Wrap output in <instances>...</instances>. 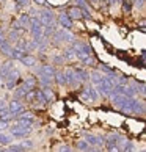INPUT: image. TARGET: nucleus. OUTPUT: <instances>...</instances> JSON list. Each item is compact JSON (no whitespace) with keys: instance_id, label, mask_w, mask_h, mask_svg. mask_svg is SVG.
<instances>
[{"instance_id":"nucleus-10","label":"nucleus","mask_w":146,"mask_h":152,"mask_svg":"<svg viewBox=\"0 0 146 152\" xmlns=\"http://www.w3.org/2000/svg\"><path fill=\"white\" fill-rule=\"evenodd\" d=\"M65 72V82H66V85L68 86H74L76 85V75H74V69L72 67H69V69H66L63 71Z\"/></svg>"},{"instance_id":"nucleus-39","label":"nucleus","mask_w":146,"mask_h":152,"mask_svg":"<svg viewBox=\"0 0 146 152\" xmlns=\"http://www.w3.org/2000/svg\"><path fill=\"white\" fill-rule=\"evenodd\" d=\"M5 80H7V77H5V75H2V74H0V86H2V85H3V83H5Z\"/></svg>"},{"instance_id":"nucleus-30","label":"nucleus","mask_w":146,"mask_h":152,"mask_svg":"<svg viewBox=\"0 0 146 152\" xmlns=\"http://www.w3.org/2000/svg\"><path fill=\"white\" fill-rule=\"evenodd\" d=\"M11 143V137L5 133H0V144H10Z\"/></svg>"},{"instance_id":"nucleus-24","label":"nucleus","mask_w":146,"mask_h":152,"mask_svg":"<svg viewBox=\"0 0 146 152\" xmlns=\"http://www.w3.org/2000/svg\"><path fill=\"white\" fill-rule=\"evenodd\" d=\"M19 39V30H11L10 31V36H8V42H18Z\"/></svg>"},{"instance_id":"nucleus-33","label":"nucleus","mask_w":146,"mask_h":152,"mask_svg":"<svg viewBox=\"0 0 146 152\" xmlns=\"http://www.w3.org/2000/svg\"><path fill=\"white\" fill-rule=\"evenodd\" d=\"M21 146H22L24 149H29V148H33V143L30 141V140H25V141L21 143Z\"/></svg>"},{"instance_id":"nucleus-12","label":"nucleus","mask_w":146,"mask_h":152,"mask_svg":"<svg viewBox=\"0 0 146 152\" xmlns=\"http://www.w3.org/2000/svg\"><path fill=\"white\" fill-rule=\"evenodd\" d=\"M76 7H79L82 10V14H83V18H87V19H90L91 18V14L88 13V0H76Z\"/></svg>"},{"instance_id":"nucleus-22","label":"nucleus","mask_w":146,"mask_h":152,"mask_svg":"<svg viewBox=\"0 0 146 152\" xmlns=\"http://www.w3.org/2000/svg\"><path fill=\"white\" fill-rule=\"evenodd\" d=\"M54 77L57 78V83H58L60 86H65L66 85V82H65V72L63 71H57L54 74Z\"/></svg>"},{"instance_id":"nucleus-2","label":"nucleus","mask_w":146,"mask_h":152,"mask_svg":"<svg viewBox=\"0 0 146 152\" xmlns=\"http://www.w3.org/2000/svg\"><path fill=\"white\" fill-rule=\"evenodd\" d=\"M38 19L41 20L43 27H54L55 25V18L50 10H44L41 13H38Z\"/></svg>"},{"instance_id":"nucleus-27","label":"nucleus","mask_w":146,"mask_h":152,"mask_svg":"<svg viewBox=\"0 0 146 152\" xmlns=\"http://www.w3.org/2000/svg\"><path fill=\"white\" fill-rule=\"evenodd\" d=\"M101 78H102V75H101L99 71H93L91 72V82L94 83V85H98V83L101 82Z\"/></svg>"},{"instance_id":"nucleus-25","label":"nucleus","mask_w":146,"mask_h":152,"mask_svg":"<svg viewBox=\"0 0 146 152\" xmlns=\"http://www.w3.org/2000/svg\"><path fill=\"white\" fill-rule=\"evenodd\" d=\"M63 57H65V60H74V58H77L76 50H74V49H66Z\"/></svg>"},{"instance_id":"nucleus-41","label":"nucleus","mask_w":146,"mask_h":152,"mask_svg":"<svg viewBox=\"0 0 146 152\" xmlns=\"http://www.w3.org/2000/svg\"><path fill=\"white\" fill-rule=\"evenodd\" d=\"M33 2H35L36 5H44V3H46V0H33Z\"/></svg>"},{"instance_id":"nucleus-40","label":"nucleus","mask_w":146,"mask_h":152,"mask_svg":"<svg viewBox=\"0 0 146 152\" xmlns=\"http://www.w3.org/2000/svg\"><path fill=\"white\" fill-rule=\"evenodd\" d=\"M14 2H18L19 5H27V3H29V0H14Z\"/></svg>"},{"instance_id":"nucleus-34","label":"nucleus","mask_w":146,"mask_h":152,"mask_svg":"<svg viewBox=\"0 0 146 152\" xmlns=\"http://www.w3.org/2000/svg\"><path fill=\"white\" fill-rule=\"evenodd\" d=\"M13 28L14 30H22V25H21V22H19V19H16V20H13Z\"/></svg>"},{"instance_id":"nucleus-15","label":"nucleus","mask_w":146,"mask_h":152,"mask_svg":"<svg viewBox=\"0 0 146 152\" xmlns=\"http://www.w3.org/2000/svg\"><path fill=\"white\" fill-rule=\"evenodd\" d=\"M25 53H27L25 50H22V49H19L18 46H14L13 49H11V58H13V60H21V58L24 57Z\"/></svg>"},{"instance_id":"nucleus-4","label":"nucleus","mask_w":146,"mask_h":152,"mask_svg":"<svg viewBox=\"0 0 146 152\" xmlns=\"http://www.w3.org/2000/svg\"><path fill=\"white\" fill-rule=\"evenodd\" d=\"M8 111H10V115L16 119V116L24 111V105H22V102H19V100H11V102L8 104Z\"/></svg>"},{"instance_id":"nucleus-9","label":"nucleus","mask_w":146,"mask_h":152,"mask_svg":"<svg viewBox=\"0 0 146 152\" xmlns=\"http://www.w3.org/2000/svg\"><path fill=\"white\" fill-rule=\"evenodd\" d=\"M74 75H76V82L77 83H83L88 80V72L82 67H74Z\"/></svg>"},{"instance_id":"nucleus-35","label":"nucleus","mask_w":146,"mask_h":152,"mask_svg":"<svg viewBox=\"0 0 146 152\" xmlns=\"http://www.w3.org/2000/svg\"><path fill=\"white\" fill-rule=\"evenodd\" d=\"M80 99H82V102H88V100H91V99H90V96H88V93L85 91V89H83V94L80 96Z\"/></svg>"},{"instance_id":"nucleus-8","label":"nucleus","mask_w":146,"mask_h":152,"mask_svg":"<svg viewBox=\"0 0 146 152\" xmlns=\"http://www.w3.org/2000/svg\"><path fill=\"white\" fill-rule=\"evenodd\" d=\"M85 141L88 144H91L93 148H96V146H102L104 144V138L102 137H98V135H85Z\"/></svg>"},{"instance_id":"nucleus-29","label":"nucleus","mask_w":146,"mask_h":152,"mask_svg":"<svg viewBox=\"0 0 146 152\" xmlns=\"http://www.w3.org/2000/svg\"><path fill=\"white\" fill-rule=\"evenodd\" d=\"M7 113H10L8 111V104L5 102L3 99H0V115H7Z\"/></svg>"},{"instance_id":"nucleus-32","label":"nucleus","mask_w":146,"mask_h":152,"mask_svg":"<svg viewBox=\"0 0 146 152\" xmlns=\"http://www.w3.org/2000/svg\"><path fill=\"white\" fill-rule=\"evenodd\" d=\"M132 88H134V91H135V93L140 91V93H142V96H145V85H143V83H140V85H138V83H135Z\"/></svg>"},{"instance_id":"nucleus-23","label":"nucleus","mask_w":146,"mask_h":152,"mask_svg":"<svg viewBox=\"0 0 146 152\" xmlns=\"http://www.w3.org/2000/svg\"><path fill=\"white\" fill-rule=\"evenodd\" d=\"M83 89L88 93V96H90V99H91V100H96L98 99V91L94 89V86H85Z\"/></svg>"},{"instance_id":"nucleus-18","label":"nucleus","mask_w":146,"mask_h":152,"mask_svg":"<svg viewBox=\"0 0 146 152\" xmlns=\"http://www.w3.org/2000/svg\"><path fill=\"white\" fill-rule=\"evenodd\" d=\"M11 49H13V47L10 46V42L7 41V39L0 44V52H2L3 55H7V57H11Z\"/></svg>"},{"instance_id":"nucleus-31","label":"nucleus","mask_w":146,"mask_h":152,"mask_svg":"<svg viewBox=\"0 0 146 152\" xmlns=\"http://www.w3.org/2000/svg\"><path fill=\"white\" fill-rule=\"evenodd\" d=\"M7 151H10V152H21V151H25V149L22 148L21 144H11Z\"/></svg>"},{"instance_id":"nucleus-28","label":"nucleus","mask_w":146,"mask_h":152,"mask_svg":"<svg viewBox=\"0 0 146 152\" xmlns=\"http://www.w3.org/2000/svg\"><path fill=\"white\" fill-rule=\"evenodd\" d=\"M24 83H25L29 88L35 89V86H36V78H35V77H29V78H25V80H24Z\"/></svg>"},{"instance_id":"nucleus-14","label":"nucleus","mask_w":146,"mask_h":152,"mask_svg":"<svg viewBox=\"0 0 146 152\" xmlns=\"http://www.w3.org/2000/svg\"><path fill=\"white\" fill-rule=\"evenodd\" d=\"M13 67H14V61H13V60L5 61V63H3L2 66H0V74L7 77V74H8V72H10L11 69H13Z\"/></svg>"},{"instance_id":"nucleus-36","label":"nucleus","mask_w":146,"mask_h":152,"mask_svg":"<svg viewBox=\"0 0 146 152\" xmlns=\"http://www.w3.org/2000/svg\"><path fill=\"white\" fill-rule=\"evenodd\" d=\"M54 60H55V63H57V64H61L65 61V57H60V55H58V57H55Z\"/></svg>"},{"instance_id":"nucleus-5","label":"nucleus","mask_w":146,"mask_h":152,"mask_svg":"<svg viewBox=\"0 0 146 152\" xmlns=\"http://www.w3.org/2000/svg\"><path fill=\"white\" fill-rule=\"evenodd\" d=\"M11 135L14 137H25V135L30 133V127H24V126H19V124H14L13 127L10 129Z\"/></svg>"},{"instance_id":"nucleus-13","label":"nucleus","mask_w":146,"mask_h":152,"mask_svg":"<svg viewBox=\"0 0 146 152\" xmlns=\"http://www.w3.org/2000/svg\"><path fill=\"white\" fill-rule=\"evenodd\" d=\"M38 72H41V74H44L46 77H49L50 80H52L54 74H55V69H54V66H50V64H44V66H41L38 69Z\"/></svg>"},{"instance_id":"nucleus-20","label":"nucleus","mask_w":146,"mask_h":152,"mask_svg":"<svg viewBox=\"0 0 146 152\" xmlns=\"http://www.w3.org/2000/svg\"><path fill=\"white\" fill-rule=\"evenodd\" d=\"M76 148H77L79 151H96L91 144H88L85 140H83V141H79V143L76 144Z\"/></svg>"},{"instance_id":"nucleus-21","label":"nucleus","mask_w":146,"mask_h":152,"mask_svg":"<svg viewBox=\"0 0 146 152\" xmlns=\"http://www.w3.org/2000/svg\"><path fill=\"white\" fill-rule=\"evenodd\" d=\"M33 99H36V102H39L38 104L39 107H43L44 104H46V99H44V94H43L41 89H35V97Z\"/></svg>"},{"instance_id":"nucleus-3","label":"nucleus","mask_w":146,"mask_h":152,"mask_svg":"<svg viewBox=\"0 0 146 152\" xmlns=\"http://www.w3.org/2000/svg\"><path fill=\"white\" fill-rule=\"evenodd\" d=\"M96 88H98V91H99L101 94H102V96H105V97H109V94L112 93V89H113V86L110 85V83H109V80H107L105 77H102V78H101V82H99L98 85H96Z\"/></svg>"},{"instance_id":"nucleus-1","label":"nucleus","mask_w":146,"mask_h":152,"mask_svg":"<svg viewBox=\"0 0 146 152\" xmlns=\"http://www.w3.org/2000/svg\"><path fill=\"white\" fill-rule=\"evenodd\" d=\"M21 82V78H19V71L18 69H11L8 74H7V80H5V88L7 89H14L16 86H18V83Z\"/></svg>"},{"instance_id":"nucleus-19","label":"nucleus","mask_w":146,"mask_h":152,"mask_svg":"<svg viewBox=\"0 0 146 152\" xmlns=\"http://www.w3.org/2000/svg\"><path fill=\"white\" fill-rule=\"evenodd\" d=\"M19 22H21L22 28H30V16H29V14L22 13V14L19 16Z\"/></svg>"},{"instance_id":"nucleus-16","label":"nucleus","mask_w":146,"mask_h":152,"mask_svg":"<svg viewBox=\"0 0 146 152\" xmlns=\"http://www.w3.org/2000/svg\"><path fill=\"white\" fill-rule=\"evenodd\" d=\"M41 91H43V94H44V99H46V102H52V100L55 99V94H54L52 89H50V86H44Z\"/></svg>"},{"instance_id":"nucleus-26","label":"nucleus","mask_w":146,"mask_h":152,"mask_svg":"<svg viewBox=\"0 0 146 152\" xmlns=\"http://www.w3.org/2000/svg\"><path fill=\"white\" fill-rule=\"evenodd\" d=\"M82 61H83V64H85V66H94V64H96V58H94L93 55H88V57L82 58Z\"/></svg>"},{"instance_id":"nucleus-17","label":"nucleus","mask_w":146,"mask_h":152,"mask_svg":"<svg viewBox=\"0 0 146 152\" xmlns=\"http://www.w3.org/2000/svg\"><path fill=\"white\" fill-rule=\"evenodd\" d=\"M21 61H22V64H24V66H29V67L36 64V58L32 57V55H24V57L21 58Z\"/></svg>"},{"instance_id":"nucleus-7","label":"nucleus","mask_w":146,"mask_h":152,"mask_svg":"<svg viewBox=\"0 0 146 152\" xmlns=\"http://www.w3.org/2000/svg\"><path fill=\"white\" fill-rule=\"evenodd\" d=\"M58 24L61 25V28L69 30L71 27H72V19H71L66 13H60V16H58Z\"/></svg>"},{"instance_id":"nucleus-6","label":"nucleus","mask_w":146,"mask_h":152,"mask_svg":"<svg viewBox=\"0 0 146 152\" xmlns=\"http://www.w3.org/2000/svg\"><path fill=\"white\" fill-rule=\"evenodd\" d=\"M55 36H57L58 41H63V42H72V41H74V36H72L71 33H69L68 30H66V28L58 30L57 33H55Z\"/></svg>"},{"instance_id":"nucleus-11","label":"nucleus","mask_w":146,"mask_h":152,"mask_svg":"<svg viewBox=\"0 0 146 152\" xmlns=\"http://www.w3.org/2000/svg\"><path fill=\"white\" fill-rule=\"evenodd\" d=\"M66 14H68L69 16V18L72 19V20H77V19H82L83 18V14H82V10L80 8H79V7H76V5H74V7H71L69 10H68V13H66Z\"/></svg>"},{"instance_id":"nucleus-37","label":"nucleus","mask_w":146,"mask_h":152,"mask_svg":"<svg viewBox=\"0 0 146 152\" xmlns=\"http://www.w3.org/2000/svg\"><path fill=\"white\" fill-rule=\"evenodd\" d=\"M7 127H8L7 121H2V119H0V130H3V129H7Z\"/></svg>"},{"instance_id":"nucleus-38","label":"nucleus","mask_w":146,"mask_h":152,"mask_svg":"<svg viewBox=\"0 0 146 152\" xmlns=\"http://www.w3.org/2000/svg\"><path fill=\"white\" fill-rule=\"evenodd\" d=\"M58 151H65V152H69V151H71V148H69V146H60V148H58Z\"/></svg>"}]
</instances>
